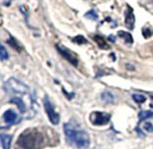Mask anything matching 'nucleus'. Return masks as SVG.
I'll use <instances>...</instances> for the list:
<instances>
[{
  "instance_id": "423d86ee",
  "label": "nucleus",
  "mask_w": 153,
  "mask_h": 149,
  "mask_svg": "<svg viewBox=\"0 0 153 149\" xmlns=\"http://www.w3.org/2000/svg\"><path fill=\"white\" fill-rule=\"evenodd\" d=\"M2 119H3V122L5 123L7 127H10L14 124H17L20 122V118L18 116V114L13 110L5 111L2 116Z\"/></svg>"
},
{
  "instance_id": "20e7f679",
  "label": "nucleus",
  "mask_w": 153,
  "mask_h": 149,
  "mask_svg": "<svg viewBox=\"0 0 153 149\" xmlns=\"http://www.w3.org/2000/svg\"><path fill=\"white\" fill-rule=\"evenodd\" d=\"M110 114L99 112V111H94L90 114V122L94 126H104V125L108 124L110 122Z\"/></svg>"
},
{
  "instance_id": "dca6fc26",
  "label": "nucleus",
  "mask_w": 153,
  "mask_h": 149,
  "mask_svg": "<svg viewBox=\"0 0 153 149\" xmlns=\"http://www.w3.org/2000/svg\"><path fill=\"white\" fill-rule=\"evenodd\" d=\"M8 57H9L8 52L6 51L4 46L1 45V48H0V59H1V61L6 60V59H8Z\"/></svg>"
},
{
  "instance_id": "39448f33",
  "label": "nucleus",
  "mask_w": 153,
  "mask_h": 149,
  "mask_svg": "<svg viewBox=\"0 0 153 149\" xmlns=\"http://www.w3.org/2000/svg\"><path fill=\"white\" fill-rule=\"evenodd\" d=\"M55 46H56L59 53L62 55V57H64L66 60H68L71 64H73L74 66H76V65L79 64L78 58H76V54L74 53V52H72L71 50H69L67 47L60 45V44H56Z\"/></svg>"
},
{
  "instance_id": "4468645a",
  "label": "nucleus",
  "mask_w": 153,
  "mask_h": 149,
  "mask_svg": "<svg viewBox=\"0 0 153 149\" xmlns=\"http://www.w3.org/2000/svg\"><path fill=\"white\" fill-rule=\"evenodd\" d=\"M85 18H88V19L96 21L97 19H98V14H97V12L95 11V10L91 9V10H89L88 12H86L85 14Z\"/></svg>"
},
{
  "instance_id": "9b49d317",
  "label": "nucleus",
  "mask_w": 153,
  "mask_h": 149,
  "mask_svg": "<svg viewBox=\"0 0 153 149\" xmlns=\"http://www.w3.org/2000/svg\"><path fill=\"white\" fill-rule=\"evenodd\" d=\"M7 43H8L11 47H13L14 49H17L18 51H21V50H22V47H21V45L19 44V42L17 41V39H14L13 36H10V39H9L8 40H7Z\"/></svg>"
},
{
  "instance_id": "2eb2a0df",
  "label": "nucleus",
  "mask_w": 153,
  "mask_h": 149,
  "mask_svg": "<svg viewBox=\"0 0 153 149\" xmlns=\"http://www.w3.org/2000/svg\"><path fill=\"white\" fill-rule=\"evenodd\" d=\"M131 97H133L134 101L137 104L143 103L145 100H146V97H145L143 94H133L131 95Z\"/></svg>"
},
{
  "instance_id": "f3484780",
  "label": "nucleus",
  "mask_w": 153,
  "mask_h": 149,
  "mask_svg": "<svg viewBox=\"0 0 153 149\" xmlns=\"http://www.w3.org/2000/svg\"><path fill=\"white\" fill-rule=\"evenodd\" d=\"M73 42L75 43H78V44H83V43H88V40H86L85 37L82 36H78L74 37V39H72Z\"/></svg>"
},
{
  "instance_id": "7ed1b4c3",
  "label": "nucleus",
  "mask_w": 153,
  "mask_h": 149,
  "mask_svg": "<svg viewBox=\"0 0 153 149\" xmlns=\"http://www.w3.org/2000/svg\"><path fill=\"white\" fill-rule=\"evenodd\" d=\"M43 105H44L45 112H46V115L51 122V124L58 125L59 122H60V116H59V114L53 108V106H52L50 100L48 99L47 96H45L43 99Z\"/></svg>"
},
{
  "instance_id": "f257e3e1",
  "label": "nucleus",
  "mask_w": 153,
  "mask_h": 149,
  "mask_svg": "<svg viewBox=\"0 0 153 149\" xmlns=\"http://www.w3.org/2000/svg\"><path fill=\"white\" fill-rule=\"evenodd\" d=\"M65 136L69 143L79 149H86L90 144V138L85 130L79 128L76 123L69 122L64 125Z\"/></svg>"
},
{
  "instance_id": "f8f14e48",
  "label": "nucleus",
  "mask_w": 153,
  "mask_h": 149,
  "mask_svg": "<svg viewBox=\"0 0 153 149\" xmlns=\"http://www.w3.org/2000/svg\"><path fill=\"white\" fill-rule=\"evenodd\" d=\"M94 40L97 42L98 44V46L101 48V49H108V45H107L106 41L104 40L103 37L99 36H94Z\"/></svg>"
},
{
  "instance_id": "1a4fd4ad",
  "label": "nucleus",
  "mask_w": 153,
  "mask_h": 149,
  "mask_svg": "<svg viewBox=\"0 0 153 149\" xmlns=\"http://www.w3.org/2000/svg\"><path fill=\"white\" fill-rule=\"evenodd\" d=\"M118 36H119L120 37H122L126 43L131 44L134 42L133 36H131V34L130 33H126V32H123V30H120V32L118 33Z\"/></svg>"
},
{
  "instance_id": "6ab92c4d",
  "label": "nucleus",
  "mask_w": 153,
  "mask_h": 149,
  "mask_svg": "<svg viewBox=\"0 0 153 149\" xmlns=\"http://www.w3.org/2000/svg\"><path fill=\"white\" fill-rule=\"evenodd\" d=\"M108 39L112 41V42H115V37H114L113 36H110L108 37Z\"/></svg>"
},
{
  "instance_id": "a211bd4d",
  "label": "nucleus",
  "mask_w": 153,
  "mask_h": 149,
  "mask_svg": "<svg viewBox=\"0 0 153 149\" xmlns=\"http://www.w3.org/2000/svg\"><path fill=\"white\" fill-rule=\"evenodd\" d=\"M143 129L147 131V133H153V127H152V124L146 122L143 124Z\"/></svg>"
},
{
  "instance_id": "ddd939ff",
  "label": "nucleus",
  "mask_w": 153,
  "mask_h": 149,
  "mask_svg": "<svg viewBox=\"0 0 153 149\" xmlns=\"http://www.w3.org/2000/svg\"><path fill=\"white\" fill-rule=\"evenodd\" d=\"M153 117V112L151 111H140V113H138V118H140V121H144L146 119H149V118Z\"/></svg>"
},
{
  "instance_id": "9d476101",
  "label": "nucleus",
  "mask_w": 153,
  "mask_h": 149,
  "mask_svg": "<svg viewBox=\"0 0 153 149\" xmlns=\"http://www.w3.org/2000/svg\"><path fill=\"white\" fill-rule=\"evenodd\" d=\"M101 100L105 103H113L114 102V96L111 92L105 91L101 94Z\"/></svg>"
},
{
  "instance_id": "f03ea898",
  "label": "nucleus",
  "mask_w": 153,
  "mask_h": 149,
  "mask_svg": "<svg viewBox=\"0 0 153 149\" xmlns=\"http://www.w3.org/2000/svg\"><path fill=\"white\" fill-rule=\"evenodd\" d=\"M41 143H43V137L39 133H36V130L23 133L18 140L19 146L22 149H36L40 147Z\"/></svg>"
},
{
  "instance_id": "0eeeda50",
  "label": "nucleus",
  "mask_w": 153,
  "mask_h": 149,
  "mask_svg": "<svg viewBox=\"0 0 153 149\" xmlns=\"http://www.w3.org/2000/svg\"><path fill=\"white\" fill-rule=\"evenodd\" d=\"M127 10L125 12V26H126L128 30H133L134 27V14L133 12V9L130 6H127Z\"/></svg>"
},
{
  "instance_id": "6e6552de",
  "label": "nucleus",
  "mask_w": 153,
  "mask_h": 149,
  "mask_svg": "<svg viewBox=\"0 0 153 149\" xmlns=\"http://www.w3.org/2000/svg\"><path fill=\"white\" fill-rule=\"evenodd\" d=\"M0 139H1V145H2L3 149H10V146H11L12 136L2 133L1 136H0Z\"/></svg>"
}]
</instances>
